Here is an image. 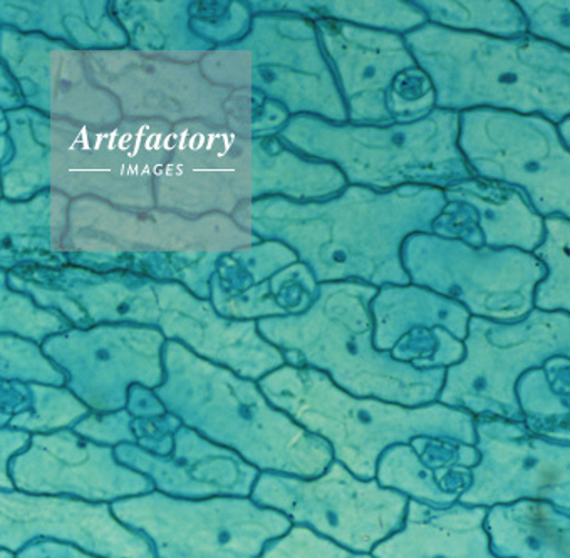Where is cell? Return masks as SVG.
Returning a JSON list of instances; mask_svg holds the SVG:
<instances>
[{"instance_id": "6da1fadb", "label": "cell", "mask_w": 570, "mask_h": 558, "mask_svg": "<svg viewBox=\"0 0 570 558\" xmlns=\"http://www.w3.org/2000/svg\"><path fill=\"white\" fill-rule=\"evenodd\" d=\"M417 66L432 79L436 109L490 108L570 118V51L525 35L502 39L428 25L404 35Z\"/></svg>"}, {"instance_id": "7a4b0ae2", "label": "cell", "mask_w": 570, "mask_h": 558, "mask_svg": "<svg viewBox=\"0 0 570 558\" xmlns=\"http://www.w3.org/2000/svg\"><path fill=\"white\" fill-rule=\"evenodd\" d=\"M168 413L212 443L240 454L261 473L317 478L333 448L277 410L255 381L168 345L165 383L155 390Z\"/></svg>"}, {"instance_id": "3957f363", "label": "cell", "mask_w": 570, "mask_h": 558, "mask_svg": "<svg viewBox=\"0 0 570 558\" xmlns=\"http://www.w3.org/2000/svg\"><path fill=\"white\" fill-rule=\"evenodd\" d=\"M277 410L333 448L334 461L361 480L376 478L384 451L417 437L452 438L476 443L475 417L442 403L400 407L341 390L317 369L284 365L258 381Z\"/></svg>"}, {"instance_id": "277c9868", "label": "cell", "mask_w": 570, "mask_h": 558, "mask_svg": "<svg viewBox=\"0 0 570 558\" xmlns=\"http://www.w3.org/2000/svg\"><path fill=\"white\" fill-rule=\"evenodd\" d=\"M370 287L330 288L299 317L262 322L265 337L284 352L287 365L317 369L341 390L406 408L439 401L446 369L421 371L374 345Z\"/></svg>"}, {"instance_id": "5b68a950", "label": "cell", "mask_w": 570, "mask_h": 558, "mask_svg": "<svg viewBox=\"0 0 570 558\" xmlns=\"http://www.w3.org/2000/svg\"><path fill=\"white\" fill-rule=\"evenodd\" d=\"M446 204L445 190L433 186L353 190L340 204L285 215L282 228L323 278L354 275L374 285H410L403 244L411 235L432 234Z\"/></svg>"}, {"instance_id": "8992f818", "label": "cell", "mask_w": 570, "mask_h": 558, "mask_svg": "<svg viewBox=\"0 0 570 558\" xmlns=\"http://www.w3.org/2000/svg\"><path fill=\"white\" fill-rule=\"evenodd\" d=\"M570 358V315L535 311L519 322L472 317L465 358L446 369L436 403L475 420L522 421L517 384L529 369L549 359Z\"/></svg>"}, {"instance_id": "52a82bcc", "label": "cell", "mask_w": 570, "mask_h": 558, "mask_svg": "<svg viewBox=\"0 0 570 558\" xmlns=\"http://www.w3.org/2000/svg\"><path fill=\"white\" fill-rule=\"evenodd\" d=\"M111 508L150 541L157 558H258L294 527L289 517L252 498L184 500L155 490Z\"/></svg>"}, {"instance_id": "ba28073f", "label": "cell", "mask_w": 570, "mask_h": 558, "mask_svg": "<svg viewBox=\"0 0 570 558\" xmlns=\"http://www.w3.org/2000/svg\"><path fill=\"white\" fill-rule=\"evenodd\" d=\"M459 146L473 176L519 190L543 218L570 221V149L542 116L460 112Z\"/></svg>"}, {"instance_id": "9c48e42d", "label": "cell", "mask_w": 570, "mask_h": 558, "mask_svg": "<svg viewBox=\"0 0 570 558\" xmlns=\"http://www.w3.org/2000/svg\"><path fill=\"white\" fill-rule=\"evenodd\" d=\"M411 284L459 302L472 317L519 322L535 311L547 268L529 252L476 248L435 234L411 235L401 251Z\"/></svg>"}, {"instance_id": "30bf717a", "label": "cell", "mask_w": 570, "mask_h": 558, "mask_svg": "<svg viewBox=\"0 0 570 558\" xmlns=\"http://www.w3.org/2000/svg\"><path fill=\"white\" fill-rule=\"evenodd\" d=\"M250 498L357 554H373L400 531L410 503L376 478L361 480L340 461L317 478L261 473Z\"/></svg>"}, {"instance_id": "8fae6325", "label": "cell", "mask_w": 570, "mask_h": 558, "mask_svg": "<svg viewBox=\"0 0 570 558\" xmlns=\"http://www.w3.org/2000/svg\"><path fill=\"white\" fill-rule=\"evenodd\" d=\"M460 112L435 109L414 123L384 128L324 129L321 141H301L340 159L351 178L377 188L406 185L449 190L473 178L459 146Z\"/></svg>"}, {"instance_id": "7c38bea8", "label": "cell", "mask_w": 570, "mask_h": 558, "mask_svg": "<svg viewBox=\"0 0 570 558\" xmlns=\"http://www.w3.org/2000/svg\"><path fill=\"white\" fill-rule=\"evenodd\" d=\"M340 56L354 118L394 125L426 118L436 109L432 79L417 66L404 36L396 32L327 28Z\"/></svg>"}, {"instance_id": "4fadbf2b", "label": "cell", "mask_w": 570, "mask_h": 558, "mask_svg": "<svg viewBox=\"0 0 570 558\" xmlns=\"http://www.w3.org/2000/svg\"><path fill=\"white\" fill-rule=\"evenodd\" d=\"M480 461L460 503L492 508L550 500L570 508V447L527 438L515 421L476 420Z\"/></svg>"}, {"instance_id": "5bb4252c", "label": "cell", "mask_w": 570, "mask_h": 558, "mask_svg": "<svg viewBox=\"0 0 570 558\" xmlns=\"http://www.w3.org/2000/svg\"><path fill=\"white\" fill-rule=\"evenodd\" d=\"M16 490L42 497H69L116 503L155 491L154 481L119 463L115 448L92 443L72 430L35 434L9 467Z\"/></svg>"}, {"instance_id": "9a60e30c", "label": "cell", "mask_w": 570, "mask_h": 558, "mask_svg": "<svg viewBox=\"0 0 570 558\" xmlns=\"http://www.w3.org/2000/svg\"><path fill=\"white\" fill-rule=\"evenodd\" d=\"M38 540L75 545L101 558H157L150 541L121 523L109 503L2 491L0 547L18 554Z\"/></svg>"}, {"instance_id": "2e32d148", "label": "cell", "mask_w": 570, "mask_h": 558, "mask_svg": "<svg viewBox=\"0 0 570 558\" xmlns=\"http://www.w3.org/2000/svg\"><path fill=\"white\" fill-rule=\"evenodd\" d=\"M160 342L148 334L71 335L49 342L46 351L91 413H115L126 410L132 384L157 390L165 383Z\"/></svg>"}, {"instance_id": "e0dca14e", "label": "cell", "mask_w": 570, "mask_h": 558, "mask_svg": "<svg viewBox=\"0 0 570 558\" xmlns=\"http://www.w3.org/2000/svg\"><path fill=\"white\" fill-rule=\"evenodd\" d=\"M119 463L154 481L155 490L184 500L250 498L261 471L240 454L181 427L170 457H155L138 444L115 448Z\"/></svg>"}, {"instance_id": "ac0fdd59", "label": "cell", "mask_w": 570, "mask_h": 558, "mask_svg": "<svg viewBox=\"0 0 570 558\" xmlns=\"http://www.w3.org/2000/svg\"><path fill=\"white\" fill-rule=\"evenodd\" d=\"M479 450L452 438L417 437L410 444L384 451L377 463V483L410 500L433 508L459 503L472 487Z\"/></svg>"}, {"instance_id": "d6986e66", "label": "cell", "mask_w": 570, "mask_h": 558, "mask_svg": "<svg viewBox=\"0 0 570 558\" xmlns=\"http://www.w3.org/2000/svg\"><path fill=\"white\" fill-rule=\"evenodd\" d=\"M489 508H433L410 500L403 528L373 550L374 558H502L492 551Z\"/></svg>"}, {"instance_id": "ffe728a7", "label": "cell", "mask_w": 570, "mask_h": 558, "mask_svg": "<svg viewBox=\"0 0 570 558\" xmlns=\"http://www.w3.org/2000/svg\"><path fill=\"white\" fill-rule=\"evenodd\" d=\"M445 197L472 208L485 247L517 248L533 254L546 238V218L510 186L473 176L450 186Z\"/></svg>"}, {"instance_id": "44dd1931", "label": "cell", "mask_w": 570, "mask_h": 558, "mask_svg": "<svg viewBox=\"0 0 570 558\" xmlns=\"http://www.w3.org/2000/svg\"><path fill=\"white\" fill-rule=\"evenodd\" d=\"M374 345L390 352L404 335L445 329L465 342L472 314L459 302L417 285H387L373 304Z\"/></svg>"}, {"instance_id": "7402d4cb", "label": "cell", "mask_w": 570, "mask_h": 558, "mask_svg": "<svg viewBox=\"0 0 570 558\" xmlns=\"http://www.w3.org/2000/svg\"><path fill=\"white\" fill-rule=\"evenodd\" d=\"M492 551L502 558H570V518L549 505H497L487 515Z\"/></svg>"}, {"instance_id": "603a6c76", "label": "cell", "mask_w": 570, "mask_h": 558, "mask_svg": "<svg viewBox=\"0 0 570 558\" xmlns=\"http://www.w3.org/2000/svg\"><path fill=\"white\" fill-rule=\"evenodd\" d=\"M91 410L68 388L2 383L0 398V428L32 434H51L72 430Z\"/></svg>"}, {"instance_id": "cb8c5ba5", "label": "cell", "mask_w": 570, "mask_h": 558, "mask_svg": "<svg viewBox=\"0 0 570 558\" xmlns=\"http://www.w3.org/2000/svg\"><path fill=\"white\" fill-rule=\"evenodd\" d=\"M428 22L460 32L512 39L527 35V19L517 2L495 0H414Z\"/></svg>"}, {"instance_id": "d4e9b609", "label": "cell", "mask_w": 570, "mask_h": 558, "mask_svg": "<svg viewBox=\"0 0 570 558\" xmlns=\"http://www.w3.org/2000/svg\"><path fill=\"white\" fill-rule=\"evenodd\" d=\"M533 255L547 268L535 291V309L570 315V221L546 218V238Z\"/></svg>"}, {"instance_id": "484cf974", "label": "cell", "mask_w": 570, "mask_h": 558, "mask_svg": "<svg viewBox=\"0 0 570 558\" xmlns=\"http://www.w3.org/2000/svg\"><path fill=\"white\" fill-rule=\"evenodd\" d=\"M258 558H374L357 554L330 538L321 537L307 527L294 525L289 533L268 544Z\"/></svg>"}, {"instance_id": "4316f807", "label": "cell", "mask_w": 570, "mask_h": 558, "mask_svg": "<svg viewBox=\"0 0 570 558\" xmlns=\"http://www.w3.org/2000/svg\"><path fill=\"white\" fill-rule=\"evenodd\" d=\"M2 380L61 388L62 384L68 383L65 374L48 359L42 358L36 349L24 344H12V342L4 345Z\"/></svg>"}, {"instance_id": "83f0119b", "label": "cell", "mask_w": 570, "mask_h": 558, "mask_svg": "<svg viewBox=\"0 0 570 558\" xmlns=\"http://www.w3.org/2000/svg\"><path fill=\"white\" fill-rule=\"evenodd\" d=\"M527 19V35L570 51V2L520 0Z\"/></svg>"}, {"instance_id": "f1b7e54d", "label": "cell", "mask_w": 570, "mask_h": 558, "mask_svg": "<svg viewBox=\"0 0 570 558\" xmlns=\"http://www.w3.org/2000/svg\"><path fill=\"white\" fill-rule=\"evenodd\" d=\"M132 423L135 418L128 413V410L115 411V413H91L79 421L72 431L92 443L116 448L119 444H136Z\"/></svg>"}, {"instance_id": "f546056e", "label": "cell", "mask_w": 570, "mask_h": 558, "mask_svg": "<svg viewBox=\"0 0 570 558\" xmlns=\"http://www.w3.org/2000/svg\"><path fill=\"white\" fill-rule=\"evenodd\" d=\"M184 427L175 414L167 413L160 418H148V420H135L136 444L147 453L155 457H170L175 450V437Z\"/></svg>"}, {"instance_id": "4dcf8cb0", "label": "cell", "mask_w": 570, "mask_h": 558, "mask_svg": "<svg viewBox=\"0 0 570 558\" xmlns=\"http://www.w3.org/2000/svg\"><path fill=\"white\" fill-rule=\"evenodd\" d=\"M446 202L449 204H446L445 211L433 224L432 234L443 238H452V241H460L463 244L472 245V247H485L472 208L463 202Z\"/></svg>"}, {"instance_id": "1f68e13d", "label": "cell", "mask_w": 570, "mask_h": 558, "mask_svg": "<svg viewBox=\"0 0 570 558\" xmlns=\"http://www.w3.org/2000/svg\"><path fill=\"white\" fill-rule=\"evenodd\" d=\"M31 441L32 434L26 433V431L12 430V428L0 430V488L2 491L16 490L9 467L16 457L28 450Z\"/></svg>"}, {"instance_id": "d6a6232c", "label": "cell", "mask_w": 570, "mask_h": 558, "mask_svg": "<svg viewBox=\"0 0 570 558\" xmlns=\"http://www.w3.org/2000/svg\"><path fill=\"white\" fill-rule=\"evenodd\" d=\"M126 410L135 420H148V418H160L168 413L164 401L157 397L155 390L141 386V384H132L129 388L128 404Z\"/></svg>"}, {"instance_id": "836d02e7", "label": "cell", "mask_w": 570, "mask_h": 558, "mask_svg": "<svg viewBox=\"0 0 570 558\" xmlns=\"http://www.w3.org/2000/svg\"><path fill=\"white\" fill-rule=\"evenodd\" d=\"M16 558H101L88 554L75 545L61 544L55 540H38L26 545Z\"/></svg>"}, {"instance_id": "e575fe53", "label": "cell", "mask_w": 570, "mask_h": 558, "mask_svg": "<svg viewBox=\"0 0 570 558\" xmlns=\"http://www.w3.org/2000/svg\"><path fill=\"white\" fill-rule=\"evenodd\" d=\"M559 133L562 136L563 143H566L567 148L570 149V118H567L566 121L560 123Z\"/></svg>"}, {"instance_id": "d590c367", "label": "cell", "mask_w": 570, "mask_h": 558, "mask_svg": "<svg viewBox=\"0 0 570 558\" xmlns=\"http://www.w3.org/2000/svg\"><path fill=\"white\" fill-rule=\"evenodd\" d=\"M0 558H16V554L14 551L2 548V551H0Z\"/></svg>"}]
</instances>
